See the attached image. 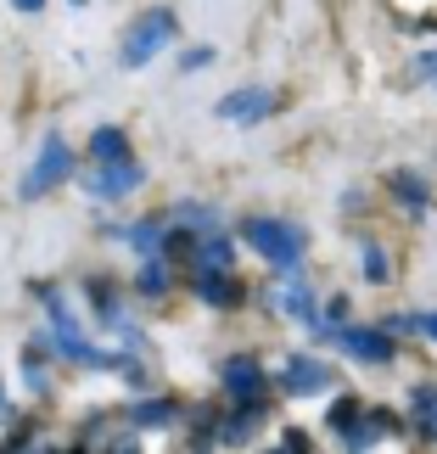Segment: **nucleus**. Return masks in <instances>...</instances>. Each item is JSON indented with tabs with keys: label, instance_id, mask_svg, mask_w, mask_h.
<instances>
[{
	"label": "nucleus",
	"instance_id": "nucleus-24",
	"mask_svg": "<svg viewBox=\"0 0 437 454\" xmlns=\"http://www.w3.org/2000/svg\"><path fill=\"white\" fill-rule=\"evenodd\" d=\"M12 6H17V12H28V17H34V12H45V0H12Z\"/></svg>",
	"mask_w": 437,
	"mask_h": 454
},
{
	"label": "nucleus",
	"instance_id": "nucleus-22",
	"mask_svg": "<svg viewBox=\"0 0 437 454\" xmlns=\"http://www.w3.org/2000/svg\"><path fill=\"white\" fill-rule=\"evenodd\" d=\"M415 74H421V79L432 84V90H437V51H426V57H421V62H415Z\"/></svg>",
	"mask_w": 437,
	"mask_h": 454
},
{
	"label": "nucleus",
	"instance_id": "nucleus-11",
	"mask_svg": "<svg viewBox=\"0 0 437 454\" xmlns=\"http://www.w3.org/2000/svg\"><path fill=\"white\" fill-rule=\"evenodd\" d=\"M410 427H415V438H437V387H415L410 393Z\"/></svg>",
	"mask_w": 437,
	"mask_h": 454
},
{
	"label": "nucleus",
	"instance_id": "nucleus-25",
	"mask_svg": "<svg viewBox=\"0 0 437 454\" xmlns=\"http://www.w3.org/2000/svg\"><path fill=\"white\" fill-rule=\"evenodd\" d=\"M0 421H12V410H6V393H0Z\"/></svg>",
	"mask_w": 437,
	"mask_h": 454
},
{
	"label": "nucleus",
	"instance_id": "nucleus-8",
	"mask_svg": "<svg viewBox=\"0 0 437 454\" xmlns=\"http://www.w3.org/2000/svg\"><path fill=\"white\" fill-rule=\"evenodd\" d=\"M393 432H398V415H393V410H364V404H359V410L337 427V438H342L347 449H376L381 438H393Z\"/></svg>",
	"mask_w": 437,
	"mask_h": 454
},
{
	"label": "nucleus",
	"instance_id": "nucleus-20",
	"mask_svg": "<svg viewBox=\"0 0 437 454\" xmlns=\"http://www.w3.org/2000/svg\"><path fill=\"white\" fill-rule=\"evenodd\" d=\"M207 62H214V45H191V51H180V74H202Z\"/></svg>",
	"mask_w": 437,
	"mask_h": 454
},
{
	"label": "nucleus",
	"instance_id": "nucleus-7",
	"mask_svg": "<svg viewBox=\"0 0 437 454\" xmlns=\"http://www.w3.org/2000/svg\"><path fill=\"white\" fill-rule=\"evenodd\" d=\"M224 398L230 404H264V393H269V376H264V364L258 359H224Z\"/></svg>",
	"mask_w": 437,
	"mask_h": 454
},
{
	"label": "nucleus",
	"instance_id": "nucleus-12",
	"mask_svg": "<svg viewBox=\"0 0 437 454\" xmlns=\"http://www.w3.org/2000/svg\"><path fill=\"white\" fill-rule=\"evenodd\" d=\"M113 157H135V152H129V135L118 129V124L90 129V163H113Z\"/></svg>",
	"mask_w": 437,
	"mask_h": 454
},
{
	"label": "nucleus",
	"instance_id": "nucleus-2",
	"mask_svg": "<svg viewBox=\"0 0 437 454\" xmlns=\"http://www.w3.org/2000/svg\"><path fill=\"white\" fill-rule=\"evenodd\" d=\"M174 34H180V17H174L168 6H152V12H141L129 23V34H124V45H118V62L129 67H146V62H157V51H168L174 45Z\"/></svg>",
	"mask_w": 437,
	"mask_h": 454
},
{
	"label": "nucleus",
	"instance_id": "nucleus-23",
	"mask_svg": "<svg viewBox=\"0 0 437 454\" xmlns=\"http://www.w3.org/2000/svg\"><path fill=\"white\" fill-rule=\"evenodd\" d=\"M415 331H426V337L437 342V314H421V325H415Z\"/></svg>",
	"mask_w": 437,
	"mask_h": 454
},
{
	"label": "nucleus",
	"instance_id": "nucleus-6",
	"mask_svg": "<svg viewBox=\"0 0 437 454\" xmlns=\"http://www.w3.org/2000/svg\"><path fill=\"white\" fill-rule=\"evenodd\" d=\"M337 348L347 359H359V364H387L398 354V342H393V331H371V325H342L337 320Z\"/></svg>",
	"mask_w": 437,
	"mask_h": 454
},
{
	"label": "nucleus",
	"instance_id": "nucleus-9",
	"mask_svg": "<svg viewBox=\"0 0 437 454\" xmlns=\"http://www.w3.org/2000/svg\"><path fill=\"white\" fill-rule=\"evenodd\" d=\"M281 387L297 393V398H314V393L337 387V371H331L325 359H314V354H292V359L281 364Z\"/></svg>",
	"mask_w": 437,
	"mask_h": 454
},
{
	"label": "nucleus",
	"instance_id": "nucleus-18",
	"mask_svg": "<svg viewBox=\"0 0 437 454\" xmlns=\"http://www.w3.org/2000/svg\"><path fill=\"white\" fill-rule=\"evenodd\" d=\"M281 309L292 314V320L314 325V298H308V286H286V292H281Z\"/></svg>",
	"mask_w": 437,
	"mask_h": 454
},
{
	"label": "nucleus",
	"instance_id": "nucleus-16",
	"mask_svg": "<svg viewBox=\"0 0 437 454\" xmlns=\"http://www.w3.org/2000/svg\"><path fill=\"white\" fill-rule=\"evenodd\" d=\"M174 224H185L191 236H214L219 231V214L207 202H180V207H174Z\"/></svg>",
	"mask_w": 437,
	"mask_h": 454
},
{
	"label": "nucleus",
	"instance_id": "nucleus-13",
	"mask_svg": "<svg viewBox=\"0 0 437 454\" xmlns=\"http://www.w3.org/2000/svg\"><path fill=\"white\" fill-rule=\"evenodd\" d=\"M387 191H393V197H398V202L410 207V214H426V202H432L426 180H421V174H410V168H398L393 180H387Z\"/></svg>",
	"mask_w": 437,
	"mask_h": 454
},
{
	"label": "nucleus",
	"instance_id": "nucleus-3",
	"mask_svg": "<svg viewBox=\"0 0 437 454\" xmlns=\"http://www.w3.org/2000/svg\"><path fill=\"white\" fill-rule=\"evenodd\" d=\"M74 174H79L74 146H67L62 135H45L40 152H34V163H28V174H23V185H17V197H23V202H40V197H51L62 180H74Z\"/></svg>",
	"mask_w": 437,
	"mask_h": 454
},
{
	"label": "nucleus",
	"instance_id": "nucleus-14",
	"mask_svg": "<svg viewBox=\"0 0 437 454\" xmlns=\"http://www.w3.org/2000/svg\"><path fill=\"white\" fill-rule=\"evenodd\" d=\"M174 421H180L174 398H141V404H129V427H174Z\"/></svg>",
	"mask_w": 437,
	"mask_h": 454
},
{
	"label": "nucleus",
	"instance_id": "nucleus-4",
	"mask_svg": "<svg viewBox=\"0 0 437 454\" xmlns=\"http://www.w3.org/2000/svg\"><path fill=\"white\" fill-rule=\"evenodd\" d=\"M79 180H84V191H90V197L118 202V197H129V191L146 185V168L135 163V157H113V163H90Z\"/></svg>",
	"mask_w": 437,
	"mask_h": 454
},
{
	"label": "nucleus",
	"instance_id": "nucleus-10",
	"mask_svg": "<svg viewBox=\"0 0 437 454\" xmlns=\"http://www.w3.org/2000/svg\"><path fill=\"white\" fill-rule=\"evenodd\" d=\"M191 286H197V298H202V303H214V309H236L241 298H247V292L236 286V275H230V270H197V281H191Z\"/></svg>",
	"mask_w": 437,
	"mask_h": 454
},
{
	"label": "nucleus",
	"instance_id": "nucleus-15",
	"mask_svg": "<svg viewBox=\"0 0 437 454\" xmlns=\"http://www.w3.org/2000/svg\"><path fill=\"white\" fill-rule=\"evenodd\" d=\"M168 286H174V275H168V258H163V253H152L146 264H141V275H135V292H141V298H163Z\"/></svg>",
	"mask_w": 437,
	"mask_h": 454
},
{
	"label": "nucleus",
	"instance_id": "nucleus-19",
	"mask_svg": "<svg viewBox=\"0 0 437 454\" xmlns=\"http://www.w3.org/2000/svg\"><path fill=\"white\" fill-rule=\"evenodd\" d=\"M359 270H364V281H371V286H381V281H387V275H393V264H387V253H381V247H364Z\"/></svg>",
	"mask_w": 437,
	"mask_h": 454
},
{
	"label": "nucleus",
	"instance_id": "nucleus-21",
	"mask_svg": "<svg viewBox=\"0 0 437 454\" xmlns=\"http://www.w3.org/2000/svg\"><path fill=\"white\" fill-rule=\"evenodd\" d=\"M23 371H28V381H34V393H45V364H40V342L23 354Z\"/></svg>",
	"mask_w": 437,
	"mask_h": 454
},
{
	"label": "nucleus",
	"instance_id": "nucleus-17",
	"mask_svg": "<svg viewBox=\"0 0 437 454\" xmlns=\"http://www.w3.org/2000/svg\"><path fill=\"white\" fill-rule=\"evenodd\" d=\"M124 236H129V247L141 253V258H152V253H157V241H163V219H141V224H129Z\"/></svg>",
	"mask_w": 437,
	"mask_h": 454
},
{
	"label": "nucleus",
	"instance_id": "nucleus-1",
	"mask_svg": "<svg viewBox=\"0 0 437 454\" xmlns=\"http://www.w3.org/2000/svg\"><path fill=\"white\" fill-rule=\"evenodd\" d=\"M241 241H247V247H253L258 258H269L275 270H297V258H303V247H308V236L297 231V224L269 219V214L241 219Z\"/></svg>",
	"mask_w": 437,
	"mask_h": 454
},
{
	"label": "nucleus",
	"instance_id": "nucleus-5",
	"mask_svg": "<svg viewBox=\"0 0 437 454\" xmlns=\"http://www.w3.org/2000/svg\"><path fill=\"white\" fill-rule=\"evenodd\" d=\"M275 96L269 84H241V90H230V96H219V107H214V118H224V124H236V129H253V124H264V118L275 113Z\"/></svg>",
	"mask_w": 437,
	"mask_h": 454
}]
</instances>
